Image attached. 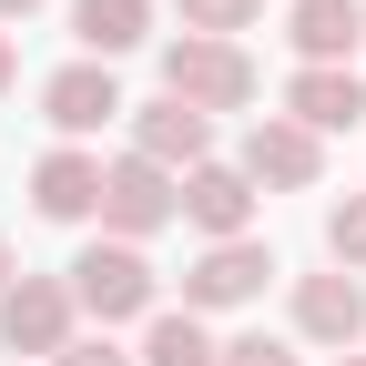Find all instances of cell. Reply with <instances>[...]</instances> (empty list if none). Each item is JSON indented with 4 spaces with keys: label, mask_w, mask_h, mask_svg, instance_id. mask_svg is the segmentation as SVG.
<instances>
[{
    "label": "cell",
    "mask_w": 366,
    "mask_h": 366,
    "mask_svg": "<svg viewBox=\"0 0 366 366\" xmlns=\"http://www.w3.org/2000/svg\"><path fill=\"white\" fill-rule=\"evenodd\" d=\"M163 92L194 102L204 122H214V112H244V102H254V61L234 51V41H194V31H183L173 51H163Z\"/></svg>",
    "instance_id": "1"
},
{
    "label": "cell",
    "mask_w": 366,
    "mask_h": 366,
    "mask_svg": "<svg viewBox=\"0 0 366 366\" xmlns=\"http://www.w3.org/2000/svg\"><path fill=\"white\" fill-rule=\"evenodd\" d=\"M102 224H112V244L163 234V224H183V183H173L163 163H143V153L102 163Z\"/></svg>",
    "instance_id": "2"
},
{
    "label": "cell",
    "mask_w": 366,
    "mask_h": 366,
    "mask_svg": "<svg viewBox=\"0 0 366 366\" xmlns=\"http://www.w3.org/2000/svg\"><path fill=\"white\" fill-rule=\"evenodd\" d=\"M0 346L11 356H61L71 346V285L61 274H11L0 285Z\"/></svg>",
    "instance_id": "3"
},
{
    "label": "cell",
    "mask_w": 366,
    "mask_h": 366,
    "mask_svg": "<svg viewBox=\"0 0 366 366\" xmlns=\"http://www.w3.org/2000/svg\"><path fill=\"white\" fill-rule=\"evenodd\" d=\"M71 305H92L102 326L153 315V264H143V244H81V264H71Z\"/></svg>",
    "instance_id": "4"
},
{
    "label": "cell",
    "mask_w": 366,
    "mask_h": 366,
    "mask_svg": "<svg viewBox=\"0 0 366 366\" xmlns=\"http://www.w3.org/2000/svg\"><path fill=\"white\" fill-rule=\"evenodd\" d=\"M264 274H274V254H264L254 234H244V244H204L194 274H183V305H194V315H214V305H254Z\"/></svg>",
    "instance_id": "5"
},
{
    "label": "cell",
    "mask_w": 366,
    "mask_h": 366,
    "mask_svg": "<svg viewBox=\"0 0 366 366\" xmlns=\"http://www.w3.org/2000/svg\"><path fill=\"white\" fill-rule=\"evenodd\" d=\"M41 112H51V132H71V143H81V132H102V122L132 112V102L112 92V61H71V71L41 81Z\"/></svg>",
    "instance_id": "6"
},
{
    "label": "cell",
    "mask_w": 366,
    "mask_h": 366,
    "mask_svg": "<svg viewBox=\"0 0 366 366\" xmlns=\"http://www.w3.org/2000/svg\"><path fill=\"white\" fill-rule=\"evenodd\" d=\"M315 173H326V153H315V132H305V122L264 112V122L244 132V183H285V194H305Z\"/></svg>",
    "instance_id": "7"
},
{
    "label": "cell",
    "mask_w": 366,
    "mask_h": 366,
    "mask_svg": "<svg viewBox=\"0 0 366 366\" xmlns=\"http://www.w3.org/2000/svg\"><path fill=\"white\" fill-rule=\"evenodd\" d=\"M183 214H194L214 244H244V224H254V183H244V163H194V173H183Z\"/></svg>",
    "instance_id": "8"
},
{
    "label": "cell",
    "mask_w": 366,
    "mask_h": 366,
    "mask_svg": "<svg viewBox=\"0 0 366 366\" xmlns=\"http://www.w3.org/2000/svg\"><path fill=\"white\" fill-rule=\"evenodd\" d=\"M204 143H214V122H204L194 102H173V92L132 112V153H143V163H163V173H173V163L194 173V163H204Z\"/></svg>",
    "instance_id": "9"
},
{
    "label": "cell",
    "mask_w": 366,
    "mask_h": 366,
    "mask_svg": "<svg viewBox=\"0 0 366 366\" xmlns=\"http://www.w3.org/2000/svg\"><path fill=\"white\" fill-rule=\"evenodd\" d=\"M285 41L305 51V71H346V51L366 41V0H295Z\"/></svg>",
    "instance_id": "10"
},
{
    "label": "cell",
    "mask_w": 366,
    "mask_h": 366,
    "mask_svg": "<svg viewBox=\"0 0 366 366\" xmlns=\"http://www.w3.org/2000/svg\"><path fill=\"white\" fill-rule=\"evenodd\" d=\"M295 336L356 346L366 336V285H356V274H305V285H295Z\"/></svg>",
    "instance_id": "11"
},
{
    "label": "cell",
    "mask_w": 366,
    "mask_h": 366,
    "mask_svg": "<svg viewBox=\"0 0 366 366\" xmlns=\"http://www.w3.org/2000/svg\"><path fill=\"white\" fill-rule=\"evenodd\" d=\"M31 204L51 214V224H81V214H102V163L92 153H41V173H31Z\"/></svg>",
    "instance_id": "12"
},
{
    "label": "cell",
    "mask_w": 366,
    "mask_h": 366,
    "mask_svg": "<svg viewBox=\"0 0 366 366\" xmlns=\"http://www.w3.org/2000/svg\"><path fill=\"white\" fill-rule=\"evenodd\" d=\"M285 122H305V132L366 122V81H356V71H295V81H285Z\"/></svg>",
    "instance_id": "13"
},
{
    "label": "cell",
    "mask_w": 366,
    "mask_h": 366,
    "mask_svg": "<svg viewBox=\"0 0 366 366\" xmlns=\"http://www.w3.org/2000/svg\"><path fill=\"white\" fill-rule=\"evenodd\" d=\"M71 31H81L92 61H122L153 41V0H71Z\"/></svg>",
    "instance_id": "14"
},
{
    "label": "cell",
    "mask_w": 366,
    "mask_h": 366,
    "mask_svg": "<svg viewBox=\"0 0 366 366\" xmlns=\"http://www.w3.org/2000/svg\"><path fill=\"white\" fill-rule=\"evenodd\" d=\"M143 366H224V346L194 326V305H153V326H143Z\"/></svg>",
    "instance_id": "15"
},
{
    "label": "cell",
    "mask_w": 366,
    "mask_h": 366,
    "mask_svg": "<svg viewBox=\"0 0 366 366\" xmlns=\"http://www.w3.org/2000/svg\"><path fill=\"white\" fill-rule=\"evenodd\" d=\"M254 11H264V0H183V31H194V41H234Z\"/></svg>",
    "instance_id": "16"
},
{
    "label": "cell",
    "mask_w": 366,
    "mask_h": 366,
    "mask_svg": "<svg viewBox=\"0 0 366 366\" xmlns=\"http://www.w3.org/2000/svg\"><path fill=\"white\" fill-rule=\"evenodd\" d=\"M326 254H336V264H346V274H356V264H366V194H346V204H336V214H326Z\"/></svg>",
    "instance_id": "17"
},
{
    "label": "cell",
    "mask_w": 366,
    "mask_h": 366,
    "mask_svg": "<svg viewBox=\"0 0 366 366\" xmlns=\"http://www.w3.org/2000/svg\"><path fill=\"white\" fill-rule=\"evenodd\" d=\"M224 366H295V346H274V336H234V346H224Z\"/></svg>",
    "instance_id": "18"
},
{
    "label": "cell",
    "mask_w": 366,
    "mask_h": 366,
    "mask_svg": "<svg viewBox=\"0 0 366 366\" xmlns=\"http://www.w3.org/2000/svg\"><path fill=\"white\" fill-rule=\"evenodd\" d=\"M51 366H132V356H122V346H112V336H92V346H61V356H51Z\"/></svg>",
    "instance_id": "19"
},
{
    "label": "cell",
    "mask_w": 366,
    "mask_h": 366,
    "mask_svg": "<svg viewBox=\"0 0 366 366\" xmlns=\"http://www.w3.org/2000/svg\"><path fill=\"white\" fill-rule=\"evenodd\" d=\"M31 11H41V0H0V21H31Z\"/></svg>",
    "instance_id": "20"
},
{
    "label": "cell",
    "mask_w": 366,
    "mask_h": 366,
    "mask_svg": "<svg viewBox=\"0 0 366 366\" xmlns=\"http://www.w3.org/2000/svg\"><path fill=\"white\" fill-rule=\"evenodd\" d=\"M0 92H11V31H0Z\"/></svg>",
    "instance_id": "21"
},
{
    "label": "cell",
    "mask_w": 366,
    "mask_h": 366,
    "mask_svg": "<svg viewBox=\"0 0 366 366\" xmlns=\"http://www.w3.org/2000/svg\"><path fill=\"white\" fill-rule=\"evenodd\" d=\"M0 285H11V244H0Z\"/></svg>",
    "instance_id": "22"
},
{
    "label": "cell",
    "mask_w": 366,
    "mask_h": 366,
    "mask_svg": "<svg viewBox=\"0 0 366 366\" xmlns=\"http://www.w3.org/2000/svg\"><path fill=\"white\" fill-rule=\"evenodd\" d=\"M336 366H366V356H336Z\"/></svg>",
    "instance_id": "23"
}]
</instances>
